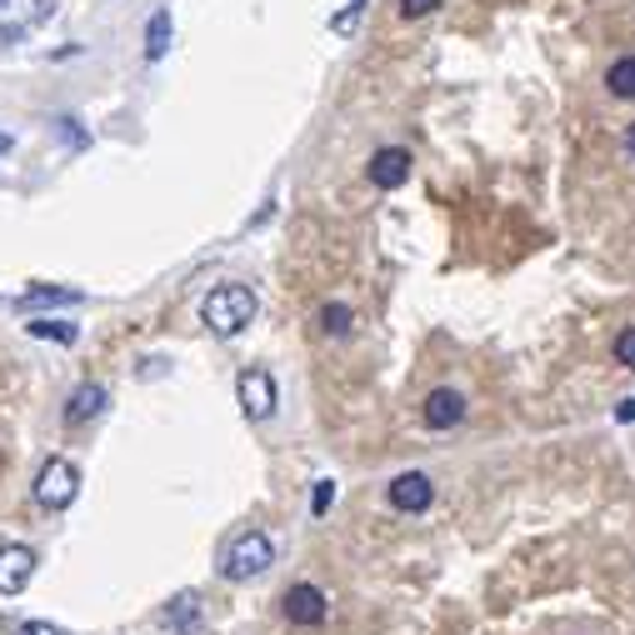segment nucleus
Listing matches in <instances>:
<instances>
[{"mask_svg": "<svg viewBox=\"0 0 635 635\" xmlns=\"http://www.w3.org/2000/svg\"><path fill=\"white\" fill-rule=\"evenodd\" d=\"M256 291L250 286H236V280H226V286H216V291L201 301V321L211 325V335H240L250 321H256Z\"/></svg>", "mask_w": 635, "mask_h": 635, "instance_id": "nucleus-1", "label": "nucleus"}, {"mask_svg": "<svg viewBox=\"0 0 635 635\" xmlns=\"http://www.w3.org/2000/svg\"><path fill=\"white\" fill-rule=\"evenodd\" d=\"M270 560H276V540L266 530H246L220 550V575L226 581H250V575H266Z\"/></svg>", "mask_w": 635, "mask_h": 635, "instance_id": "nucleus-2", "label": "nucleus"}, {"mask_svg": "<svg viewBox=\"0 0 635 635\" xmlns=\"http://www.w3.org/2000/svg\"><path fill=\"white\" fill-rule=\"evenodd\" d=\"M35 506L45 510H65L71 501L80 496V465L71 461V455H51V461L41 465V475H35Z\"/></svg>", "mask_w": 635, "mask_h": 635, "instance_id": "nucleus-3", "label": "nucleus"}, {"mask_svg": "<svg viewBox=\"0 0 635 635\" xmlns=\"http://www.w3.org/2000/svg\"><path fill=\"white\" fill-rule=\"evenodd\" d=\"M386 501L400 510V516H420V510H431L435 501V485L426 471H400L396 481L386 485Z\"/></svg>", "mask_w": 635, "mask_h": 635, "instance_id": "nucleus-4", "label": "nucleus"}, {"mask_svg": "<svg viewBox=\"0 0 635 635\" xmlns=\"http://www.w3.org/2000/svg\"><path fill=\"white\" fill-rule=\"evenodd\" d=\"M35 566H41L35 546H21V540H6V546H0V595H21L25 585H31Z\"/></svg>", "mask_w": 635, "mask_h": 635, "instance_id": "nucleus-5", "label": "nucleus"}, {"mask_svg": "<svg viewBox=\"0 0 635 635\" xmlns=\"http://www.w3.org/2000/svg\"><path fill=\"white\" fill-rule=\"evenodd\" d=\"M325 611H331V605H325V591L311 581H295L291 591H286V601H280V615L291 625H321Z\"/></svg>", "mask_w": 635, "mask_h": 635, "instance_id": "nucleus-6", "label": "nucleus"}, {"mask_svg": "<svg viewBox=\"0 0 635 635\" xmlns=\"http://www.w3.org/2000/svg\"><path fill=\"white\" fill-rule=\"evenodd\" d=\"M236 396H240V410H246L250 420H270V416H276V380H270L266 370H240Z\"/></svg>", "mask_w": 635, "mask_h": 635, "instance_id": "nucleus-7", "label": "nucleus"}, {"mask_svg": "<svg viewBox=\"0 0 635 635\" xmlns=\"http://www.w3.org/2000/svg\"><path fill=\"white\" fill-rule=\"evenodd\" d=\"M461 416H465V400H461V390H451V386H435L431 396H426V406H420L426 431H455Z\"/></svg>", "mask_w": 635, "mask_h": 635, "instance_id": "nucleus-8", "label": "nucleus"}, {"mask_svg": "<svg viewBox=\"0 0 635 635\" xmlns=\"http://www.w3.org/2000/svg\"><path fill=\"white\" fill-rule=\"evenodd\" d=\"M366 175H370V185H380V191H396V185L410 181V151L406 146H380V151L370 155Z\"/></svg>", "mask_w": 635, "mask_h": 635, "instance_id": "nucleus-9", "label": "nucleus"}, {"mask_svg": "<svg viewBox=\"0 0 635 635\" xmlns=\"http://www.w3.org/2000/svg\"><path fill=\"white\" fill-rule=\"evenodd\" d=\"M106 406H110L106 386L86 380V386H76V390H71V400H65V426H86V420H96Z\"/></svg>", "mask_w": 635, "mask_h": 635, "instance_id": "nucleus-10", "label": "nucleus"}, {"mask_svg": "<svg viewBox=\"0 0 635 635\" xmlns=\"http://www.w3.org/2000/svg\"><path fill=\"white\" fill-rule=\"evenodd\" d=\"M171 35H175V21L171 11H155L151 21H146V61H165V51H171Z\"/></svg>", "mask_w": 635, "mask_h": 635, "instance_id": "nucleus-11", "label": "nucleus"}, {"mask_svg": "<svg viewBox=\"0 0 635 635\" xmlns=\"http://www.w3.org/2000/svg\"><path fill=\"white\" fill-rule=\"evenodd\" d=\"M605 90L615 100H635V55H621V61L605 71Z\"/></svg>", "mask_w": 635, "mask_h": 635, "instance_id": "nucleus-12", "label": "nucleus"}, {"mask_svg": "<svg viewBox=\"0 0 635 635\" xmlns=\"http://www.w3.org/2000/svg\"><path fill=\"white\" fill-rule=\"evenodd\" d=\"M31 335L35 341H55V345H76L80 331L71 321H31Z\"/></svg>", "mask_w": 635, "mask_h": 635, "instance_id": "nucleus-13", "label": "nucleus"}, {"mask_svg": "<svg viewBox=\"0 0 635 635\" xmlns=\"http://www.w3.org/2000/svg\"><path fill=\"white\" fill-rule=\"evenodd\" d=\"M321 331L325 335H345V331H351V305H341V301L321 305Z\"/></svg>", "mask_w": 635, "mask_h": 635, "instance_id": "nucleus-14", "label": "nucleus"}, {"mask_svg": "<svg viewBox=\"0 0 635 635\" xmlns=\"http://www.w3.org/2000/svg\"><path fill=\"white\" fill-rule=\"evenodd\" d=\"M611 356L621 360L625 370H635V325H625L621 335H615V345H611Z\"/></svg>", "mask_w": 635, "mask_h": 635, "instance_id": "nucleus-15", "label": "nucleus"}, {"mask_svg": "<svg viewBox=\"0 0 635 635\" xmlns=\"http://www.w3.org/2000/svg\"><path fill=\"white\" fill-rule=\"evenodd\" d=\"M31 301L65 305V301H76V291H61V286H31V291H25V305H31Z\"/></svg>", "mask_w": 635, "mask_h": 635, "instance_id": "nucleus-16", "label": "nucleus"}, {"mask_svg": "<svg viewBox=\"0 0 635 635\" xmlns=\"http://www.w3.org/2000/svg\"><path fill=\"white\" fill-rule=\"evenodd\" d=\"M171 621H181L175 631H185V635L195 631V595H181V601L171 605Z\"/></svg>", "mask_w": 635, "mask_h": 635, "instance_id": "nucleus-17", "label": "nucleus"}, {"mask_svg": "<svg viewBox=\"0 0 635 635\" xmlns=\"http://www.w3.org/2000/svg\"><path fill=\"white\" fill-rule=\"evenodd\" d=\"M431 11H441V0H400V15H406V21H420V15H431Z\"/></svg>", "mask_w": 635, "mask_h": 635, "instance_id": "nucleus-18", "label": "nucleus"}, {"mask_svg": "<svg viewBox=\"0 0 635 635\" xmlns=\"http://www.w3.org/2000/svg\"><path fill=\"white\" fill-rule=\"evenodd\" d=\"M311 501H315V506H311L315 516H325V510H331V501H335V481H315V496Z\"/></svg>", "mask_w": 635, "mask_h": 635, "instance_id": "nucleus-19", "label": "nucleus"}, {"mask_svg": "<svg viewBox=\"0 0 635 635\" xmlns=\"http://www.w3.org/2000/svg\"><path fill=\"white\" fill-rule=\"evenodd\" d=\"M15 635H65L61 625H51V621H21L15 625Z\"/></svg>", "mask_w": 635, "mask_h": 635, "instance_id": "nucleus-20", "label": "nucleus"}, {"mask_svg": "<svg viewBox=\"0 0 635 635\" xmlns=\"http://www.w3.org/2000/svg\"><path fill=\"white\" fill-rule=\"evenodd\" d=\"M55 15V0H35V11H31V25H45Z\"/></svg>", "mask_w": 635, "mask_h": 635, "instance_id": "nucleus-21", "label": "nucleus"}, {"mask_svg": "<svg viewBox=\"0 0 635 635\" xmlns=\"http://www.w3.org/2000/svg\"><path fill=\"white\" fill-rule=\"evenodd\" d=\"M11 146H15V140L6 136V130H0V155H11Z\"/></svg>", "mask_w": 635, "mask_h": 635, "instance_id": "nucleus-22", "label": "nucleus"}, {"mask_svg": "<svg viewBox=\"0 0 635 635\" xmlns=\"http://www.w3.org/2000/svg\"><path fill=\"white\" fill-rule=\"evenodd\" d=\"M621 420H635V400H625V406H621Z\"/></svg>", "mask_w": 635, "mask_h": 635, "instance_id": "nucleus-23", "label": "nucleus"}, {"mask_svg": "<svg viewBox=\"0 0 635 635\" xmlns=\"http://www.w3.org/2000/svg\"><path fill=\"white\" fill-rule=\"evenodd\" d=\"M625 151H631V155H635V126H631V130H625Z\"/></svg>", "mask_w": 635, "mask_h": 635, "instance_id": "nucleus-24", "label": "nucleus"}, {"mask_svg": "<svg viewBox=\"0 0 635 635\" xmlns=\"http://www.w3.org/2000/svg\"><path fill=\"white\" fill-rule=\"evenodd\" d=\"M0 6H6V0H0Z\"/></svg>", "mask_w": 635, "mask_h": 635, "instance_id": "nucleus-25", "label": "nucleus"}]
</instances>
